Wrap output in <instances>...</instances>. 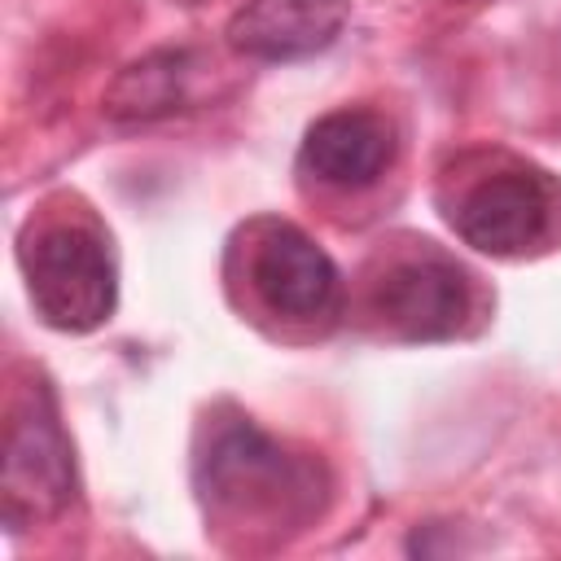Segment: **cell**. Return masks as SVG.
I'll return each mask as SVG.
<instances>
[{
  "instance_id": "1",
  "label": "cell",
  "mask_w": 561,
  "mask_h": 561,
  "mask_svg": "<svg viewBox=\"0 0 561 561\" xmlns=\"http://www.w3.org/2000/svg\"><path fill=\"white\" fill-rule=\"evenodd\" d=\"M197 469L210 508L237 526H302L324 504V469L250 421L224 425Z\"/></svg>"
},
{
  "instance_id": "2",
  "label": "cell",
  "mask_w": 561,
  "mask_h": 561,
  "mask_svg": "<svg viewBox=\"0 0 561 561\" xmlns=\"http://www.w3.org/2000/svg\"><path fill=\"white\" fill-rule=\"evenodd\" d=\"M35 316L57 333H92L114 316L118 276L105 241L83 224H48L22 250Z\"/></svg>"
},
{
  "instance_id": "3",
  "label": "cell",
  "mask_w": 561,
  "mask_h": 561,
  "mask_svg": "<svg viewBox=\"0 0 561 561\" xmlns=\"http://www.w3.org/2000/svg\"><path fill=\"white\" fill-rule=\"evenodd\" d=\"M75 495V456L61 430L57 403L44 386H31L13 399L4 425V465H0V513L13 530L53 522Z\"/></svg>"
},
{
  "instance_id": "4",
  "label": "cell",
  "mask_w": 561,
  "mask_h": 561,
  "mask_svg": "<svg viewBox=\"0 0 561 561\" xmlns=\"http://www.w3.org/2000/svg\"><path fill=\"white\" fill-rule=\"evenodd\" d=\"M447 219L465 245L491 259H522L557 232V188L539 171L504 167L465 184Z\"/></svg>"
},
{
  "instance_id": "5",
  "label": "cell",
  "mask_w": 561,
  "mask_h": 561,
  "mask_svg": "<svg viewBox=\"0 0 561 561\" xmlns=\"http://www.w3.org/2000/svg\"><path fill=\"white\" fill-rule=\"evenodd\" d=\"M250 285L285 320H324L337 311L333 259L294 224H267L250 254Z\"/></svg>"
},
{
  "instance_id": "6",
  "label": "cell",
  "mask_w": 561,
  "mask_h": 561,
  "mask_svg": "<svg viewBox=\"0 0 561 561\" xmlns=\"http://www.w3.org/2000/svg\"><path fill=\"white\" fill-rule=\"evenodd\" d=\"M377 316L408 342H443L469 316V285L456 263L416 254L377 280Z\"/></svg>"
},
{
  "instance_id": "7",
  "label": "cell",
  "mask_w": 561,
  "mask_h": 561,
  "mask_svg": "<svg viewBox=\"0 0 561 561\" xmlns=\"http://www.w3.org/2000/svg\"><path fill=\"white\" fill-rule=\"evenodd\" d=\"M351 18V0H245L228 18V48L250 61H298L324 53Z\"/></svg>"
},
{
  "instance_id": "8",
  "label": "cell",
  "mask_w": 561,
  "mask_h": 561,
  "mask_svg": "<svg viewBox=\"0 0 561 561\" xmlns=\"http://www.w3.org/2000/svg\"><path fill=\"white\" fill-rule=\"evenodd\" d=\"M394 158V131L373 110H333L316 118L302 136L298 162L329 188H368L386 175Z\"/></svg>"
},
{
  "instance_id": "9",
  "label": "cell",
  "mask_w": 561,
  "mask_h": 561,
  "mask_svg": "<svg viewBox=\"0 0 561 561\" xmlns=\"http://www.w3.org/2000/svg\"><path fill=\"white\" fill-rule=\"evenodd\" d=\"M188 53L180 48H162V53H149L140 61H131L105 92V114L114 123H153V118H167L175 114L184 101H188Z\"/></svg>"
},
{
  "instance_id": "10",
  "label": "cell",
  "mask_w": 561,
  "mask_h": 561,
  "mask_svg": "<svg viewBox=\"0 0 561 561\" xmlns=\"http://www.w3.org/2000/svg\"><path fill=\"white\" fill-rule=\"evenodd\" d=\"M184 4H197V0H184Z\"/></svg>"
}]
</instances>
